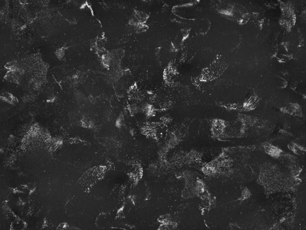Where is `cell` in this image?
Segmentation results:
<instances>
[{
    "label": "cell",
    "instance_id": "1",
    "mask_svg": "<svg viewBox=\"0 0 306 230\" xmlns=\"http://www.w3.org/2000/svg\"><path fill=\"white\" fill-rule=\"evenodd\" d=\"M227 67L226 61L221 57H219L203 71V78L208 80L215 79L223 74Z\"/></svg>",
    "mask_w": 306,
    "mask_h": 230
}]
</instances>
